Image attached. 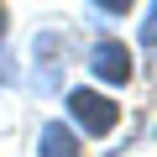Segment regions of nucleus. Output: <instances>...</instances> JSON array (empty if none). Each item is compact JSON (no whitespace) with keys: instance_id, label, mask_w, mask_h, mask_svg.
I'll list each match as a JSON object with an SVG mask.
<instances>
[{"instance_id":"4","label":"nucleus","mask_w":157,"mask_h":157,"mask_svg":"<svg viewBox=\"0 0 157 157\" xmlns=\"http://www.w3.org/2000/svg\"><path fill=\"white\" fill-rule=\"evenodd\" d=\"M141 42L157 47V0H152V16H147V26H141Z\"/></svg>"},{"instance_id":"6","label":"nucleus","mask_w":157,"mask_h":157,"mask_svg":"<svg viewBox=\"0 0 157 157\" xmlns=\"http://www.w3.org/2000/svg\"><path fill=\"white\" fill-rule=\"evenodd\" d=\"M0 78H6V68H0Z\"/></svg>"},{"instance_id":"1","label":"nucleus","mask_w":157,"mask_h":157,"mask_svg":"<svg viewBox=\"0 0 157 157\" xmlns=\"http://www.w3.org/2000/svg\"><path fill=\"white\" fill-rule=\"evenodd\" d=\"M68 115L84 126L89 136H110V131H115V121H121V105H115V100H105L100 89H84V84H78V89H68Z\"/></svg>"},{"instance_id":"2","label":"nucleus","mask_w":157,"mask_h":157,"mask_svg":"<svg viewBox=\"0 0 157 157\" xmlns=\"http://www.w3.org/2000/svg\"><path fill=\"white\" fill-rule=\"evenodd\" d=\"M89 68L105 78V84H126V78H131V52H126L121 42H94Z\"/></svg>"},{"instance_id":"5","label":"nucleus","mask_w":157,"mask_h":157,"mask_svg":"<svg viewBox=\"0 0 157 157\" xmlns=\"http://www.w3.org/2000/svg\"><path fill=\"white\" fill-rule=\"evenodd\" d=\"M94 6L110 11V16H126V11H131V0H94Z\"/></svg>"},{"instance_id":"3","label":"nucleus","mask_w":157,"mask_h":157,"mask_svg":"<svg viewBox=\"0 0 157 157\" xmlns=\"http://www.w3.org/2000/svg\"><path fill=\"white\" fill-rule=\"evenodd\" d=\"M37 157H78V141L63 121H47L42 136H37Z\"/></svg>"}]
</instances>
